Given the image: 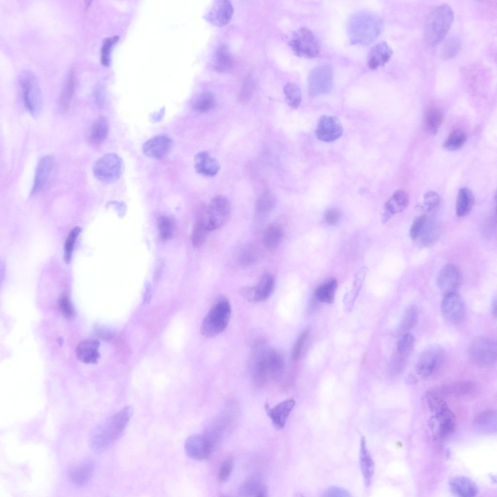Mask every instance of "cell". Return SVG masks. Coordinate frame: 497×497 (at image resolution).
I'll return each instance as SVG.
<instances>
[{
    "instance_id": "6da1fadb",
    "label": "cell",
    "mask_w": 497,
    "mask_h": 497,
    "mask_svg": "<svg viewBox=\"0 0 497 497\" xmlns=\"http://www.w3.org/2000/svg\"><path fill=\"white\" fill-rule=\"evenodd\" d=\"M133 413V407L126 406L97 426L89 439L93 451L101 453L110 447L121 435Z\"/></svg>"
},
{
    "instance_id": "7a4b0ae2",
    "label": "cell",
    "mask_w": 497,
    "mask_h": 497,
    "mask_svg": "<svg viewBox=\"0 0 497 497\" xmlns=\"http://www.w3.org/2000/svg\"><path fill=\"white\" fill-rule=\"evenodd\" d=\"M250 369L254 380L263 384L281 376L284 369V361L276 350L258 345L251 355Z\"/></svg>"
},
{
    "instance_id": "3957f363",
    "label": "cell",
    "mask_w": 497,
    "mask_h": 497,
    "mask_svg": "<svg viewBox=\"0 0 497 497\" xmlns=\"http://www.w3.org/2000/svg\"><path fill=\"white\" fill-rule=\"evenodd\" d=\"M382 28L381 19L374 14L360 11L352 15L348 23L351 42L355 44L367 45L375 41Z\"/></svg>"
},
{
    "instance_id": "277c9868",
    "label": "cell",
    "mask_w": 497,
    "mask_h": 497,
    "mask_svg": "<svg viewBox=\"0 0 497 497\" xmlns=\"http://www.w3.org/2000/svg\"><path fill=\"white\" fill-rule=\"evenodd\" d=\"M454 20V13L448 4L436 7L430 14L426 23L424 37L430 47L439 43L448 32Z\"/></svg>"
},
{
    "instance_id": "5b68a950",
    "label": "cell",
    "mask_w": 497,
    "mask_h": 497,
    "mask_svg": "<svg viewBox=\"0 0 497 497\" xmlns=\"http://www.w3.org/2000/svg\"><path fill=\"white\" fill-rule=\"evenodd\" d=\"M231 315V307L225 298H218L204 317L200 327L201 334L210 338L223 332L227 328Z\"/></svg>"
},
{
    "instance_id": "8992f818",
    "label": "cell",
    "mask_w": 497,
    "mask_h": 497,
    "mask_svg": "<svg viewBox=\"0 0 497 497\" xmlns=\"http://www.w3.org/2000/svg\"><path fill=\"white\" fill-rule=\"evenodd\" d=\"M18 83L26 109L33 116H37L42 107V96L36 77L32 71L24 70Z\"/></svg>"
},
{
    "instance_id": "52a82bcc",
    "label": "cell",
    "mask_w": 497,
    "mask_h": 497,
    "mask_svg": "<svg viewBox=\"0 0 497 497\" xmlns=\"http://www.w3.org/2000/svg\"><path fill=\"white\" fill-rule=\"evenodd\" d=\"M471 362L480 367L494 365L497 360V343L492 338L480 336L474 340L468 348Z\"/></svg>"
},
{
    "instance_id": "ba28073f",
    "label": "cell",
    "mask_w": 497,
    "mask_h": 497,
    "mask_svg": "<svg viewBox=\"0 0 497 497\" xmlns=\"http://www.w3.org/2000/svg\"><path fill=\"white\" fill-rule=\"evenodd\" d=\"M124 166L123 160L114 153L106 154L98 159L93 166L95 177L101 182H114L121 176Z\"/></svg>"
},
{
    "instance_id": "9c48e42d",
    "label": "cell",
    "mask_w": 497,
    "mask_h": 497,
    "mask_svg": "<svg viewBox=\"0 0 497 497\" xmlns=\"http://www.w3.org/2000/svg\"><path fill=\"white\" fill-rule=\"evenodd\" d=\"M289 44L294 53L298 56L314 58L320 51L319 41L310 29L300 27L291 35Z\"/></svg>"
},
{
    "instance_id": "30bf717a",
    "label": "cell",
    "mask_w": 497,
    "mask_h": 497,
    "mask_svg": "<svg viewBox=\"0 0 497 497\" xmlns=\"http://www.w3.org/2000/svg\"><path fill=\"white\" fill-rule=\"evenodd\" d=\"M432 412L429 425L434 438L439 441L445 440L455 431V415L447 404Z\"/></svg>"
},
{
    "instance_id": "8fae6325",
    "label": "cell",
    "mask_w": 497,
    "mask_h": 497,
    "mask_svg": "<svg viewBox=\"0 0 497 497\" xmlns=\"http://www.w3.org/2000/svg\"><path fill=\"white\" fill-rule=\"evenodd\" d=\"M444 349L437 345L426 348L420 355L416 364L417 373L423 378H429L437 375L445 360Z\"/></svg>"
},
{
    "instance_id": "7c38bea8",
    "label": "cell",
    "mask_w": 497,
    "mask_h": 497,
    "mask_svg": "<svg viewBox=\"0 0 497 497\" xmlns=\"http://www.w3.org/2000/svg\"><path fill=\"white\" fill-rule=\"evenodd\" d=\"M333 73L331 67L327 64L315 66L308 78V90L312 97L329 93L333 84Z\"/></svg>"
},
{
    "instance_id": "4fadbf2b",
    "label": "cell",
    "mask_w": 497,
    "mask_h": 497,
    "mask_svg": "<svg viewBox=\"0 0 497 497\" xmlns=\"http://www.w3.org/2000/svg\"><path fill=\"white\" fill-rule=\"evenodd\" d=\"M231 213L228 199L222 195H216L207 206L208 229L209 232L222 227L228 221Z\"/></svg>"
},
{
    "instance_id": "5bb4252c",
    "label": "cell",
    "mask_w": 497,
    "mask_h": 497,
    "mask_svg": "<svg viewBox=\"0 0 497 497\" xmlns=\"http://www.w3.org/2000/svg\"><path fill=\"white\" fill-rule=\"evenodd\" d=\"M214 445L215 441L207 434H194L187 438L184 448L190 458L202 461L210 456Z\"/></svg>"
},
{
    "instance_id": "9a60e30c",
    "label": "cell",
    "mask_w": 497,
    "mask_h": 497,
    "mask_svg": "<svg viewBox=\"0 0 497 497\" xmlns=\"http://www.w3.org/2000/svg\"><path fill=\"white\" fill-rule=\"evenodd\" d=\"M275 287V280L269 273L264 274L258 283L254 286H248L241 289V296L251 302H260L267 299L272 294Z\"/></svg>"
},
{
    "instance_id": "2e32d148",
    "label": "cell",
    "mask_w": 497,
    "mask_h": 497,
    "mask_svg": "<svg viewBox=\"0 0 497 497\" xmlns=\"http://www.w3.org/2000/svg\"><path fill=\"white\" fill-rule=\"evenodd\" d=\"M343 132L342 125L337 117L324 115L319 119L315 134L319 140L329 143L339 139Z\"/></svg>"
},
{
    "instance_id": "e0dca14e",
    "label": "cell",
    "mask_w": 497,
    "mask_h": 497,
    "mask_svg": "<svg viewBox=\"0 0 497 497\" xmlns=\"http://www.w3.org/2000/svg\"><path fill=\"white\" fill-rule=\"evenodd\" d=\"M441 308L444 317L450 323L458 324L464 318V304L456 292L444 295Z\"/></svg>"
},
{
    "instance_id": "ac0fdd59",
    "label": "cell",
    "mask_w": 497,
    "mask_h": 497,
    "mask_svg": "<svg viewBox=\"0 0 497 497\" xmlns=\"http://www.w3.org/2000/svg\"><path fill=\"white\" fill-rule=\"evenodd\" d=\"M461 282V273L457 267L452 264L444 266L436 278L437 287L444 295L456 292Z\"/></svg>"
},
{
    "instance_id": "d6986e66",
    "label": "cell",
    "mask_w": 497,
    "mask_h": 497,
    "mask_svg": "<svg viewBox=\"0 0 497 497\" xmlns=\"http://www.w3.org/2000/svg\"><path fill=\"white\" fill-rule=\"evenodd\" d=\"M479 389V386L475 382L464 381L445 384L431 391L441 397L451 396L457 398H469L477 395Z\"/></svg>"
},
{
    "instance_id": "ffe728a7",
    "label": "cell",
    "mask_w": 497,
    "mask_h": 497,
    "mask_svg": "<svg viewBox=\"0 0 497 497\" xmlns=\"http://www.w3.org/2000/svg\"><path fill=\"white\" fill-rule=\"evenodd\" d=\"M415 338L410 333L402 334L397 345L396 352L392 362V371L394 373L402 371L414 349Z\"/></svg>"
},
{
    "instance_id": "44dd1931",
    "label": "cell",
    "mask_w": 497,
    "mask_h": 497,
    "mask_svg": "<svg viewBox=\"0 0 497 497\" xmlns=\"http://www.w3.org/2000/svg\"><path fill=\"white\" fill-rule=\"evenodd\" d=\"M172 146L171 138L167 135H161L146 141L142 146V150L145 155L149 158L161 160L169 154Z\"/></svg>"
},
{
    "instance_id": "7402d4cb",
    "label": "cell",
    "mask_w": 497,
    "mask_h": 497,
    "mask_svg": "<svg viewBox=\"0 0 497 497\" xmlns=\"http://www.w3.org/2000/svg\"><path fill=\"white\" fill-rule=\"evenodd\" d=\"M233 13V7L230 0H218L214 2L208 13L207 18L213 25L222 27L230 22Z\"/></svg>"
},
{
    "instance_id": "603a6c76",
    "label": "cell",
    "mask_w": 497,
    "mask_h": 497,
    "mask_svg": "<svg viewBox=\"0 0 497 497\" xmlns=\"http://www.w3.org/2000/svg\"><path fill=\"white\" fill-rule=\"evenodd\" d=\"M409 197L403 190L395 191L386 202L382 215V221L386 223L395 215L403 211L408 206Z\"/></svg>"
},
{
    "instance_id": "cb8c5ba5",
    "label": "cell",
    "mask_w": 497,
    "mask_h": 497,
    "mask_svg": "<svg viewBox=\"0 0 497 497\" xmlns=\"http://www.w3.org/2000/svg\"><path fill=\"white\" fill-rule=\"evenodd\" d=\"M295 403L293 399H288L272 408H270L267 404L265 405L266 412L275 428L278 429L284 428Z\"/></svg>"
},
{
    "instance_id": "d4e9b609",
    "label": "cell",
    "mask_w": 497,
    "mask_h": 497,
    "mask_svg": "<svg viewBox=\"0 0 497 497\" xmlns=\"http://www.w3.org/2000/svg\"><path fill=\"white\" fill-rule=\"evenodd\" d=\"M196 171L201 175L213 177L218 172L220 166L218 162L206 151L197 153L194 158Z\"/></svg>"
},
{
    "instance_id": "484cf974",
    "label": "cell",
    "mask_w": 497,
    "mask_h": 497,
    "mask_svg": "<svg viewBox=\"0 0 497 497\" xmlns=\"http://www.w3.org/2000/svg\"><path fill=\"white\" fill-rule=\"evenodd\" d=\"M393 55V50L385 42H381L370 49L367 58L368 66L376 69L384 66Z\"/></svg>"
},
{
    "instance_id": "4316f807",
    "label": "cell",
    "mask_w": 497,
    "mask_h": 497,
    "mask_svg": "<svg viewBox=\"0 0 497 497\" xmlns=\"http://www.w3.org/2000/svg\"><path fill=\"white\" fill-rule=\"evenodd\" d=\"M99 342L95 339L84 340L76 348L77 358L85 364L97 363L100 358L99 352Z\"/></svg>"
},
{
    "instance_id": "83f0119b",
    "label": "cell",
    "mask_w": 497,
    "mask_h": 497,
    "mask_svg": "<svg viewBox=\"0 0 497 497\" xmlns=\"http://www.w3.org/2000/svg\"><path fill=\"white\" fill-rule=\"evenodd\" d=\"M54 159L50 155L42 157L37 165L32 193L35 194L43 188L53 168Z\"/></svg>"
},
{
    "instance_id": "f1b7e54d",
    "label": "cell",
    "mask_w": 497,
    "mask_h": 497,
    "mask_svg": "<svg viewBox=\"0 0 497 497\" xmlns=\"http://www.w3.org/2000/svg\"><path fill=\"white\" fill-rule=\"evenodd\" d=\"M449 486L454 495L460 497H474L479 492L477 484L471 480L464 476H458L451 479L449 481Z\"/></svg>"
},
{
    "instance_id": "f546056e",
    "label": "cell",
    "mask_w": 497,
    "mask_h": 497,
    "mask_svg": "<svg viewBox=\"0 0 497 497\" xmlns=\"http://www.w3.org/2000/svg\"><path fill=\"white\" fill-rule=\"evenodd\" d=\"M267 487L263 479L258 475H253L241 485L239 494L242 497H264L267 496Z\"/></svg>"
},
{
    "instance_id": "4dcf8cb0",
    "label": "cell",
    "mask_w": 497,
    "mask_h": 497,
    "mask_svg": "<svg viewBox=\"0 0 497 497\" xmlns=\"http://www.w3.org/2000/svg\"><path fill=\"white\" fill-rule=\"evenodd\" d=\"M207 215V206L201 205L191 236L192 243L196 248H199L203 244L207 233L209 232Z\"/></svg>"
},
{
    "instance_id": "1f68e13d",
    "label": "cell",
    "mask_w": 497,
    "mask_h": 497,
    "mask_svg": "<svg viewBox=\"0 0 497 497\" xmlns=\"http://www.w3.org/2000/svg\"><path fill=\"white\" fill-rule=\"evenodd\" d=\"M94 470L93 462L88 461L72 467L69 472V477L76 486L81 487L86 484L92 478Z\"/></svg>"
},
{
    "instance_id": "d6a6232c",
    "label": "cell",
    "mask_w": 497,
    "mask_h": 497,
    "mask_svg": "<svg viewBox=\"0 0 497 497\" xmlns=\"http://www.w3.org/2000/svg\"><path fill=\"white\" fill-rule=\"evenodd\" d=\"M474 427L483 433H494L497 431V414L494 410H486L480 413L474 418Z\"/></svg>"
},
{
    "instance_id": "836d02e7",
    "label": "cell",
    "mask_w": 497,
    "mask_h": 497,
    "mask_svg": "<svg viewBox=\"0 0 497 497\" xmlns=\"http://www.w3.org/2000/svg\"><path fill=\"white\" fill-rule=\"evenodd\" d=\"M360 454L361 470L365 485L368 487L371 484L374 475V463L366 447L364 437H362L361 440Z\"/></svg>"
},
{
    "instance_id": "e575fe53",
    "label": "cell",
    "mask_w": 497,
    "mask_h": 497,
    "mask_svg": "<svg viewBox=\"0 0 497 497\" xmlns=\"http://www.w3.org/2000/svg\"><path fill=\"white\" fill-rule=\"evenodd\" d=\"M440 227L433 217H428L416 241L424 246H430L437 241L440 235Z\"/></svg>"
},
{
    "instance_id": "d590c367",
    "label": "cell",
    "mask_w": 497,
    "mask_h": 497,
    "mask_svg": "<svg viewBox=\"0 0 497 497\" xmlns=\"http://www.w3.org/2000/svg\"><path fill=\"white\" fill-rule=\"evenodd\" d=\"M233 57L228 47L222 44L218 46L215 51L213 66L217 72H223L229 70L232 66Z\"/></svg>"
},
{
    "instance_id": "8d00e7d4",
    "label": "cell",
    "mask_w": 497,
    "mask_h": 497,
    "mask_svg": "<svg viewBox=\"0 0 497 497\" xmlns=\"http://www.w3.org/2000/svg\"><path fill=\"white\" fill-rule=\"evenodd\" d=\"M474 204V198L471 190L467 187L461 188L458 192L456 202V213L459 217L469 214Z\"/></svg>"
},
{
    "instance_id": "74e56055",
    "label": "cell",
    "mask_w": 497,
    "mask_h": 497,
    "mask_svg": "<svg viewBox=\"0 0 497 497\" xmlns=\"http://www.w3.org/2000/svg\"><path fill=\"white\" fill-rule=\"evenodd\" d=\"M444 118L441 109L437 106L431 105L426 111L424 125L426 130L430 134H434L438 131Z\"/></svg>"
},
{
    "instance_id": "f35d334b",
    "label": "cell",
    "mask_w": 497,
    "mask_h": 497,
    "mask_svg": "<svg viewBox=\"0 0 497 497\" xmlns=\"http://www.w3.org/2000/svg\"><path fill=\"white\" fill-rule=\"evenodd\" d=\"M108 131L106 119L103 116L98 117L91 126L88 137L89 142L94 145L100 144L107 137Z\"/></svg>"
},
{
    "instance_id": "ab89813d",
    "label": "cell",
    "mask_w": 497,
    "mask_h": 497,
    "mask_svg": "<svg viewBox=\"0 0 497 497\" xmlns=\"http://www.w3.org/2000/svg\"><path fill=\"white\" fill-rule=\"evenodd\" d=\"M283 237V231L281 226L272 224L265 230L262 238L264 246L270 249H275L279 247Z\"/></svg>"
},
{
    "instance_id": "60d3db41",
    "label": "cell",
    "mask_w": 497,
    "mask_h": 497,
    "mask_svg": "<svg viewBox=\"0 0 497 497\" xmlns=\"http://www.w3.org/2000/svg\"><path fill=\"white\" fill-rule=\"evenodd\" d=\"M75 90V73L73 69H71L66 78L59 98V104L63 110H66L68 108Z\"/></svg>"
},
{
    "instance_id": "b9f144b4",
    "label": "cell",
    "mask_w": 497,
    "mask_h": 497,
    "mask_svg": "<svg viewBox=\"0 0 497 497\" xmlns=\"http://www.w3.org/2000/svg\"><path fill=\"white\" fill-rule=\"evenodd\" d=\"M337 287V281L331 279L318 286L315 290V296L321 302L331 303L334 300Z\"/></svg>"
},
{
    "instance_id": "7bdbcfd3",
    "label": "cell",
    "mask_w": 497,
    "mask_h": 497,
    "mask_svg": "<svg viewBox=\"0 0 497 497\" xmlns=\"http://www.w3.org/2000/svg\"><path fill=\"white\" fill-rule=\"evenodd\" d=\"M276 199L271 192H265L261 195L257 199L255 205V211L258 216L263 217L267 215L276 205Z\"/></svg>"
},
{
    "instance_id": "ee69618b",
    "label": "cell",
    "mask_w": 497,
    "mask_h": 497,
    "mask_svg": "<svg viewBox=\"0 0 497 497\" xmlns=\"http://www.w3.org/2000/svg\"><path fill=\"white\" fill-rule=\"evenodd\" d=\"M283 92L288 105L293 109L298 108L301 101V93L298 86L293 83H286Z\"/></svg>"
},
{
    "instance_id": "f6af8a7d",
    "label": "cell",
    "mask_w": 497,
    "mask_h": 497,
    "mask_svg": "<svg viewBox=\"0 0 497 497\" xmlns=\"http://www.w3.org/2000/svg\"><path fill=\"white\" fill-rule=\"evenodd\" d=\"M467 139L465 132L459 129L454 130L443 144L444 148L448 150L454 151L461 149Z\"/></svg>"
},
{
    "instance_id": "bcb514c9",
    "label": "cell",
    "mask_w": 497,
    "mask_h": 497,
    "mask_svg": "<svg viewBox=\"0 0 497 497\" xmlns=\"http://www.w3.org/2000/svg\"><path fill=\"white\" fill-rule=\"evenodd\" d=\"M418 320V310L415 305L409 306L406 309L402 320L400 331L402 334L407 333L416 324Z\"/></svg>"
},
{
    "instance_id": "7dc6e473",
    "label": "cell",
    "mask_w": 497,
    "mask_h": 497,
    "mask_svg": "<svg viewBox=\"0 0 497 497\" xmlns=\"http://www.w3.org/2000/svg\"><path fill=\"white\" fill-rule=\"evenodd\" d=\"M440 201V197L436 192L429 191L423 195L422 202L417 207L424 212H432L438 208Z\"/></svg>"
},
{
    "instance_id": "c3c4849f",
    "label": "cell",
    "mask_w": 497,
    "mask_h": 497,
    "mask_svg": "<svg viewBox=\"0 0 497 497\" xmlns=\"http://www.w3.org/2000/svg\"><path fill=\"white\" fill-rule=\"evenodd\" d=\"M215 105V99L210 91L202 93L195 101L194 108L200 112H206L212 109Z\"/></svg>"
},
{
    "instance_id": "681fc988",
    "label": "cell",
    "mask_w": 497,
    "mask_h": 497,
    "mask_svg": "<svg viewBox=\"0 0 497 497\" xmlns=\"http://www.w3.org/2000/svg\"><path fill=\"white\" fill-rule=\"evenodd\" d=\"M461 47L460 39L456 36L449 37L444 44L441 55L444 59L447 60L454 57L459 53Z\"/></svg>"
},
{
    "instance_id": "f907efd6",
    "label": "cell",
    "mask_w": 497,
    "mask_h": 497,
    "mask_svg": "<svg viewBox=\"0 0 497 497\" xmlns=\"http://www.w3.org/2000/svg\"><path fill=\"white\" fill-rule=\"evenodd\" d=\"M80 232V229L78 227L74 228L69 232L65 244L64 249V260L67 263H69L71 259L72 251L77 237Z\"/></svg>"
},
{
    "instance_id": "816d5d0a",
    "label": "cell",
    "mask_w": 497,
    "mask_h": 497,
    "mask_svg": "<svg viewBox=\"0 0 497 497\" xmlns=\"http://www.w3.org/2000/svg\"><path fill=\"white\" fill-rule=\"evenodd\" d=\"M258 254L256 248L251 246L246 247L240 253L239 261L245 265H252L258 260Z\"/></svg>"
},
{
    "instance_id": "f5cc1de1",
    "label": "cell",
    "mask_w": 497,
    "mask_h": 497,
    "mask_svg": "<svg viewBox=\"0 0 497 497\" xmlns=\"http://www.w3.org/2000/svg\"><path fill=\"white\" fill-rule=\"evenodd\" d=\"M158 228L162 238L164 240L169 239L172 235L174 224L169 218L162 217L159 221Z\"/></svg>"
},
{
    "instance_id": "db71d44e",
    "label": "cell",
    "mask_w": 497,
    "mask_h": 497,
    "mask_svg": "<svg viewBox=\"0 0 497 497\" xmlns=\"http://www.w3.org/2000/svg\"><path fill=\"white\" fill-rule=\"evenodd\" d=\"M233 468V461L232 457L228 458L221 464L218 474V480L220 482H225L230 478Z\"/></svg>"
},
{
    "instance_id": "11a10c76",
    "label": "cell",
    "mask_w": 497,
    "mask_h": 497,
    "mask_svg": "<svg viewBox=\"0 0 497 497\" xmlns=\"http://www.w3.org/2000/svg\"><path fill=\"white\" fill-rule=\"evenodd\" d=\"M427 218L426 215H422L416 217L413 221L409 230V235L412 240H417Z\"/></svg>"
},
{
    "instance_id": "9f6ffc18",
    "label": "cell",
    "mask_w": 497,
    "mask_h": 497,
    "mask_svg": "<svg viewBox=\"0 0 497 497\" xmlns=\"http://www.w3.org/2000/svg\"><path fill=\"white\" fill-rule=\"evenodd\" d=\"M118 37L114 36L107 38L103 42L101 48V62L103 65L108 66L110 61V53L114 44L117 41Z\"/></svg>"
},
{
    "instance_id": "6f0895ef",
    "label": "cell",
    "mask_w": 497,
    "mask_h": 497,
    "mask_svg": "<svg viewBox=\"0 0 497 497\" xmlns=\"http://www.w3.org/2000/svg\"><path fill=\"white\" fill-rule=\"evenodd\" d=\"M59 304L60 310L66 318H71L75 315V309L67 296H62L59 299Z\"/></svg>"
},
{
    "instance_id": "680465c9",
    "label": "cell",
    "mask_w": 497,
    "mask_h": 497,
    "mask_svg": "<svg viewBox=\"0 0 497 497\" xmlns=\"http://www.w3.org/2000/svg\"><path fill=\"white\" fill-rule=\"evenodd\" d=\"M254 87V83L251 77H248L245 81L238 99L239 101L244 102L247 101L250 97Z\"/></svg>"
},
{
    "instance_id": "91938a15",
    "label": "cell",
    "mask_w": 497,
    "mask_h": 497,
    "mask_svg": "<svg viewBox=\"0 0 497 497\" xmlns=\"http://www.w3.org/2000/svg\"><path fill=\"white\" fill-rule=\"evenodd\" d=\"M308 334L307 331H304L299 335L296 341L292 350V358L294 360L297 361L299 359L302 348L307 338Z\"/></svg>"
},
{
    "instance_id": "94428289",
    "label": "cell",
    "mask_w": 497,
    "mask_h": 497,
    "mask_svg": "<svg viewBox=\"0 0 497 497\" xmlns=\"http://www.w3.org/2000/svg\"><path fill=\"white\" fill-rule=\"evenodd\" d=\"M341 218L340 212L335 209H329L325 214V221L330 225L338 224Z\"/></svg>"
},
{
    "instance_id": "6125c7cd",
    "label": "cell",
    "mask_w": 497,
    "mask_h": 497,
    "mask_svg": "<svg viewBox=\"0 0 497 497\" xmlns=\"http://www.w3.org/2000/svg\"><path fill=\"white\" fill-rule=\"evenodd\" d=\"M325 496L348 497L350 496V495L345 489L334 486L331 487L326 491Z\"/></svg>"
},
{
    "instance_id": "be15d7a7",
    "label": "cell",
    "mask_w": 497,
    "mask_h": 497,
    "mask_svg": "<svg viewBox=\"0 0 497 497\" xmlns=\"http://www.w3.org/2000/svg\"><path fill=\"white\" fill-rule=\"evenodd\" d=\"M151 297V287L150 284L148 283L146 286L144 300L145 302L149 301Z\"/></svg>"
},
{
    "instance_id": "e7e4bbea",
    "label": "cell",
    "mask_w": 497,
    "mask_h": 497,
    "mask_svg": "<svg viewBox=\"0 0 497 497\" xmlns=\"http://www.w3.org/2000/svg\"><path fill=\"white\" fill-rule=\"evenodd\" d=\"M492 313L494 317H496L497 316V298L495 297L492 302Z\"/></svg>"
}]
</instances>
